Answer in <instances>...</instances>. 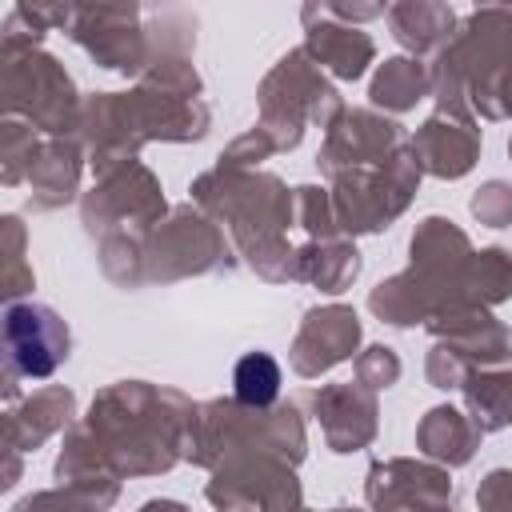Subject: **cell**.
Returning <instances> with one entry per match:
<instances>
[{
    "instance_id": "1",
    "label": "cell",
    "mask_w": 512,
    "mask_h": 512,
    "mask_svg": "<svg viewBox=\"0 0 512 512\" xmlns=\"http://www.w3.org/2000/svg\"><path fill=\"white\" fill-rule=\"evenodd\" d=\"M68 328L44 304H12L4 312V348L20 376H52L68 356Z\"/></svg>"
},
{
    "instance_id": "2",
    "label": "cell",
    "mask_w": 512,
    "mask_h": 512,
    "mask_svg": "<svg viewBox=\"0 0 512 512\" xmlns=\"http://www.w3.org/2000/svg\"><path fill=\"white\" fill-rule=\"evenodd\" d=\"M280 396V368L268 352H248L236 364V400L248 408H268Z\"/></svg>"
}]
</instances>
